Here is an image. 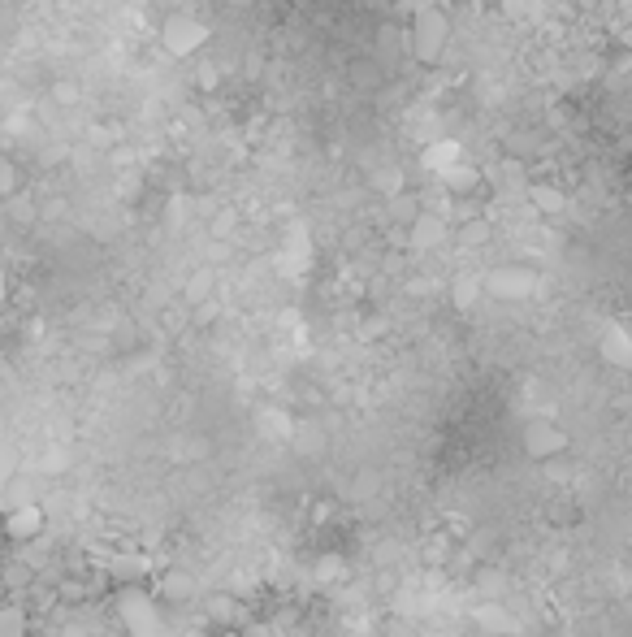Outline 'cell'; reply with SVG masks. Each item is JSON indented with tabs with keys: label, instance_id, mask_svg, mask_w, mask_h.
Here are the masks:
<instances>
[{
	"label": "cell",
	"instance_id": "8",
	"mask_svg": "<svg viewBox=\"0 0 632 637\" xmlns=\"http://www.w3.org/2000/svg\"><path fill=\"white\" fill-rule=\"evenodd\" d=\"M5 295H9V278H5V269H0V308H5Z\"/></svg>",
	"mask_w": 632,
	"mask_h": 637
},
{
	"label": "cell",
	"instance_id": "4",
	"mask_svg": "<svg viewBox=\"0 0 632 637\" xmlns=\"http://www.w3.org/2000/svg\"><path fill=\"white\" fill-rule=\"evenodd\" d=\"M0 529H5L9 542H35L39 533H44V507H39V503L9 507L5 520H0Z\"/></svg>",
	"mask_w": 632,
	"mask_h": 637
},
{
	"label": "cell",
	"instance_id": "7",
	"mask_svg": "<svg viewBox=\"0 0 632 637\" xmlns=\"http://www.w3.org/2000/svg\"><path fill=\"white\" fill-rule=\"evenodd\" d=\"M485 239V226H468L464 230V243H481Z\"/></svg>",
	"mask_w": 632,
	"mask_h": 637
},
{
	"label": "cell",
	"instance_id": "2",
	"mask_svg": "<svg viewBox=\"0 0 632 637\" xmlns=\"http://www.w3.org/2000/svg\"><path fill=\"white\" fill-rule=\"evenodd\" d=\"M161 39H165V48L174 52V57H191V52H200V48H204L208 26H204V22H195V18H187V13H174V18L165 22Z\"/></svg>",
	"mask_w": 632,
	"mask_h": 637
},
{
	"label": "cell",
	"instance_id": "6",
	"mask_svg": "<svg viewBox=\"0 0 632 637\" xmlns=\"http://www.w3.org/2000/svg\"><path fill=\"white\" fill-rule=\"evenodd\" d=\"M9 191H18V174H13V165L0 156V195H9Z\"/></svg>",
	"mask_w": 632,
	"mask_h": 637
},
{
	"label": "cell",
	"instance_id": "1",
	"mask_svg": "<svg viewBox=\"0 0 632 637\" xmlns=\"http://www.w3.org/2000/svg\"><path fill=\"white\" fill-rule=\"evenodd\" d=\"M442 48H446V18H442L438 9H425L416 18V31H412V52H416V61L438 65L442 61Z\"/></svg>",
	"mask_w": 632,
	"mask_h": 637
},
{
	"label": "cell",
	"instance_id": "3",
	"mask_svg": "<svg viewBox=\"0 0 632 637\" xmlns=\"http://www.w3.org/2000/svg\"><path fill=\"white\" fill-rule=\"evenodd\" d=\"M568 451V434L555 425V421H533L529 429H524V455L529 460H555V455Z\"/></svg>",
	"mask_w": 632,
	"mask_h": 637
},
{
	"label": "cell",
	"instance_id": "9",
	"mask_svg": "<svg viewBox=\"0 0 632 637\" xmlns=\"http://www.w3.org/2000/svg\"><path fill=\"white\" fill-rule=\"evenodd\" d=\"M624 39H628V48H632V31H628V35H624Z\"/></svg>",
	"mask_w": 632,
	"mask_h": 637
},
{
	"label": "cell",
	"instance_id": "5",
	"mask_svg": "<svg viewBox=\"0 0 632 637\" xmlns=\"http://www.w3.org/2000/svg\"><path fill=\"white\" fill-rule=\"evenodd\" d=\"M0 637H26V611L22 607H0Z\"/></svg>",
	"mask_w": 632,
	"mask_h": 637
}]
</instances>
